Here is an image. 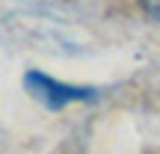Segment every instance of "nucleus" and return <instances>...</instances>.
<instances>
[{
  "mask_svg": "<svg viewBox=\"0 0 160 154\" xmlns=\"http://www.w3.org/2000/svg\"><path fill=\"white\" fill-rule=\"evenodd\" d=\"M27 86L33 89L36 98H42L45 104H51V107H59L62 101H68V98H74V92L65 89V86L53 83V80H48L45 74H27Z\"/></svg>",
  "mask_w": 160,
  "mask_h": 154,
  "instance_id": "1",
  "label": "nucleus"
},
{
  "mask_svg": "<svg viewBox=\"0 0 160 154\" xmlns=\"http://www.w3.org/2000/svg\"><path fill=\"white\" fill-rule=\"evenodd\" d=\"M139 3H142V9L148 12L151 18H157V21H160V0H139Z\"/></svg>",
  "mask_w": 160,
  "mask_h": 154,
  "instance_id": "2",
  "label": "nucleus"
}]
</instances>
